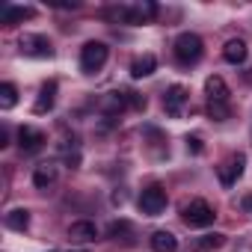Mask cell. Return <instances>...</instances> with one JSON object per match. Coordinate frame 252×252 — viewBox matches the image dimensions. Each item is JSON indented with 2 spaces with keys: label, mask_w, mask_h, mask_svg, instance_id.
<instances>
[{
  "label": "cell",
  "mask_w": 252,
  "mask_h": 252,
  "mask_svg": "<svg viewBox=\"0 0 252 252\" xmlns=\"http://www.w3.org/2000/svg\"><path fill=\"white\" fill-rule=\"evenodd\" d=\"M18 104V89L15 83H3L0 86V110H12Z\"/></svg>",
  "instance_id": "19"
},
{
  "label": "cell",
  "mask_w": 252,
  "mask_h": 252,
  "mask_svg": "<svg viewBox=\"0 0 252 252\" xmlns=\"http://www.w3.org/2000/svg\"><path fill=\"white\" fill-rule=\"evenodd\" d=\"M172 51H175V60H178L181 65H196V63L202 60V54H205V42H202L196 33H181V36L175 39Z\"/></svg>",
  "instance_id": "1"
},
{
  "label": "cell",
  "mask_w": 252,
  "mask_h": 252,
  "mask_svg": "<svg viewBox=\"0 0 252 252\" xmlns=\"http://www.w3.org/2000/svg\"><path fill=\"white\" fill-rule=\"evenodd\" d=\"M184 143H187V152H193V155H202V152H205V146H202V137H196V134H193V137H187Z\"/></svg>",
  "instance_id": "24"
},
{
  "label": "cell",
  "mask_w": 252,
  "mask_h": 252,
  "mask_svg": "<svg viewBox=\"0 0 252 252\" xmlns=\"http://www.w3.org/2000/svg\"><path fill=\"white\" fill-rule=\"evenodd\" d=\"M54 104H57V83L54 80H48L42 89H39V98H36V104H33V113H51L54 110Z\"/></svg>",
  "instance_id": "11"
},
{
  "label": "cell",
  "mask_w": 252,
  "mask_h": 252,
  "mask_svg": "<svg viewBox=\"0 0 252 252\" xmlns=\"http://www.w3.org/2000/svg\"><path fill=\"white\" fill-rule=\"evenodd\" d=\"M246 57H249V48H246L243 39H228L225 42V48H222V60L225 63L240 65V63H246Z\"/></svg>",
  "instance_id": "9"
},
{
  "label": "cell",
  "mask_w": 252,
  "mask_h": 252,
  "mask_svg": "<svg viewBox=\"0 0 252 252\" xmlns=\"http://www.w3.org/2000/svg\"><path fill=\"white\" fill-rule=\"evenodd\" d=\"M181 217H184V222H187L190 228H208V225H214V220H217L214 208H211L205 199L187 202V205L181 208Z\"/></svg>",
  "instance_id": "2"
},
{
  "label": "cell",
  "mask_w": 252,
  "mask_h": 252,
  "mask_svg": "<svg viewBox=\"0 0 252 252\" xmlns=\"http://www.w3.org/2000/svg\"><path fill=\"white\" fill-rule=\"evenodd\" d=\"M243 169H246V155H228L220 166H217V175H220V184L222 187H234L237 184V178L243 175Z\"/></svg>",
  "instance_id": "6"
},
{
  "label": "cell",
  "mask_w": 252,
  "mask_h": 252,
  "mask_svg": "<svg viewBox=\"0 0 252 252\" xmlns=\"http://www.w3.org/2000/svg\"><path fill=\"white\" fill-rule=\"evenodd\" d=\"M225 243V234H205L196 240V249H220Z\"/></svg>",
  "instance_id": "22"
},
{
  "label": "cell",
  "mask_w": 252,
  "mask_h": 252,
  "mask_svg": "<svg viewBox=\"0 0 252 252\" xmlns=\"http://www.w3.org/2000/svg\"><path fill=\"white\" fill-rule=\"evenodd\" d=\"M187 101H190V92H187V86H181V83H172V86L166 89V95H163V107H166V113H169L172 119H178V116L187 110Z\"/></svg>",
  "instance_id": "7"
},
{
  "label": "cell",
  "mask_w": 252,
  "mask_h": 252,
  "mask_svg": "<svg viewBox=\"0 0 252 252\" xmlns=\"http://www.w3.org/2000/svg\"><path fill=\"white\" fill-rule=\"evenodd\" d=\"M57 181V163H39L36 169H33V184L39 187V190H48L51 184Z\"/></svg>",
  "instance_id": "15"
},
{
  "label": "cell",
  "mask_w": 252,
  "mask_h": 252,
  "mask_svg": "<svg viewBox=\"0 0 252 252\" xmlns=\"http://www.w3.org/2000/svg\"><path fill=\"white\" fill-rule=\"evenodd\" d=\"M205 95H208V101L228 104V83H225L220 74H211V77L205 80Z\"/></svg>",
  "instance_id": "10"
},
{
  "label": "cell",
  "mask_w": 252,
  "mask_h": 252,
  "mask_svg": "<svg viewBox=\"0 0 252 252\" xmlns=\"http://www.w3.org/2000/svg\"><path fill=\"white\" fill-rule=\"evenodd\" d=\"M107 57H110V48H107L104 42H86V45L80 48V68H83L86 74H95V71L104 68Z\"/></svg>",
  "instance_id": "4"
},
{
  "label": "cell",
  "mask_w": 252,
  "mask_h": 252,
  "mask_svg": "<svg viewBox=\"0 0 252 252\" xmlns=\"http://www.w3.org/2000/svg\"><path fill=\"white\" fill-rule=\"evenodd\" d=\"M152 249L155 252H178V237L166 228H158L152 234Z\"/></svg>",
  "instance_id": "16"
},
{
  "label": "cell",
  "mask_w": 252,
  "mask_h": 252,
  "mask_svg": "<svg viewBox=\"0 0 252 252\" xmlns=\"http://www.w3.org/2000/svg\"><path fill=\"white\" fill-rule=\"evenodd\" d=\"M134 231V225L128 222V220H113L110 225H107V234L110 237H125V234H131Z\"/></svg>",
  "instance_id": "21"
},
{
  "label": "cell",
  "mask_w": 252,
  "mask_h": 252,
  "mask_svg": "<svg viewBox=\"0 0 252 252\" xmlns=\"http://www.w3.org/2000/svg\"><path fill=\"white\" fill-rule=\"evenodd\" d=\"M128 104H131L134 110H146V98H143L140 92H134V89H128Z\"/></svg>",
  "instance_id": "23"
},
{
  "label": "cell",
  "mask_w": 252,
  "mask_h": 252,
  "mask_svg": "<svg viewBox=\"0 0 252 252\" xmlns=\"http://www.w3.org/2000/svg\"><path fill=\"white\" fill-rule=\"evenodd\" d=\"M18 146L24 155H36L45 149V134L39 128H33V125H24V128H18Z\"/></svg>",
  "instance_id": "8"
},
{
  "label": "cell",
  "mask_w": 252,
  "mask_h": 252,
  "mask_svg": "<svg viewBox=\"0 0 252 252\" xmlns=\"http://www.w3.org/2000/svg\"><path fill=\"white\" fill-rule=\"evenodd\" d=\"M68 237H71L74 243H89V240H95V237H98V225H95V222H89V220H77V222H71Z\"/></svg>",
  "instance_id": "12"
},
{
  "label": "cell",
  "mask_w": 252,
  "mask_h": 252,
  "mask_svg": "<svg viewBox=\"0 0 252 252\" xmlns=\"http://www.w3.org/2000/svg\"><path fill=\"white\" fill-rule=\"evenodd\" d=\"M18 51H21L24 57H33V60H48V57H54V45H51V39L42 36V33H24V36L18 39Z\"/></svg>",
  "instance_id": "3"
},
{
  "label": "cell",
  "mask_w": 252,
  "mask_h": 252,
  "mask_svg": "<svg viewBox=\"0 0 252 252\" xmlns=\"http://www.w3.org/2000/svg\"><path fill=\"white\" fill-rule=\"evenodd\" d=\"M3 222H6V228H12V231H24V228L30 225V211H27V208H12V211L3 217Z\"/></svg>",
  "instance_id": "17"
},
{
  "label": "cell",
  "mask_w": 252,
  "mask_h": 252,
  "mask_svg": "<svg viewBox=\"0 0 252 252\" xmlns=\"http://www.w3.org/2000/svg\"><path fill=\"white\" fill-rule=\"evenodd\" d=\"M208 116H211L214 122H225V119L231 116V107H228V104H220V101H208Z\"/></svg>",
  "instance_id": "20"
},
{
  "label": "cell",
  "mask_w": 252,
  "mask_h": 252,
  "mask_svg": "<svg viewBox=\"0 0 252 252\" xmlns=\"http://www.w3.org/2000/svg\"><path fill=\"white\" fill-rule=\"evenodd\" d=\"M166 190L160 187V184H152V187H146L143 193H140V211L146 214V217H160L163 211H166Z\"/></svg>",
  "instance_id": "5"
},
{
  "label": "cell",
  "mask_w": 252,
  "mask_h": 252,
  "mask_svg": "<svg viewBox=\"0 0 252 252\" xmlns=\"http://www.w3.org/2000/svg\"><path fill=\"white\" fill-rule=\"evenodd\" d=\"M51 252H54V249H51Z\"/></svg>",
  "instance_id": "27"
},
{
  "label": "cell",
  "mask_w": 252,
  "mask_h": 252,
  "mask_svg": "<svg viewBox=\"0 0 252 252\" xmlns=\"http://www.w3.org/2000/svg\"><path fill=\"white\" fill-rule=\"evenodd\" d=\"M155 15H158V6H155V3H149V0L128 6V24H146V21H152Z\"/></svg>",
  "instance_id": "13"
},
{
  "label": "cell",
  "mask_w": 252,
  "mask_h": 252,
  "mask_svg": "<svg viewBox=\"0 0 252 252\" xmlns=\"http://www.w3.org/2000/svg\"><path fill=\"white\" fill-rule=\"evenodd\" d=\"M243 208H246V211H249V214H252V193H249V196H246V199H243Z\"/></svg>",
  "instance_id": "26"
},
{
  "label": "cell",
  "mask_w": 252,
  "mask_h": 252,
  "mask_svg": "<svg viewBox=\"0 0 252 252\" xmlns=\"http://www.w3.org/2000/svg\"><path fill=\"white\" fill-rule=\"evenodd\" d=\"M3 21L6 24H15V21H27V18H33L36 15V9L33 6H3Z\"/></svg>",
  "instance_id": "18"
},
{
  "label": "cell",
  "mask_w": 252,
  "mask_h": 252,
  "mask_svg": "<svg viewBox=\"0 0 252 252\" xmlns=\"http://www.w3.org/2000/svg\"><path fill=\"white\" fill-rule=\"evenodd\" d=\"M155 68H158V57H155V54H143V57H137V60L131 63V77H134V80L149 77V74H155Z\"/></svg>",
  "instance_id": "14"
},
{
  "label": "cell",
  "mask_w": 252,
  "mask_h": 252,
  "mask_svg": "<svg viewBox=\"0 0 252 252\" xmlns=\"http://www.w3.org/2000/svg\"><path fill=\"white\" fill-rule=\"evenodd\" d=\"M6 146H9V131L0 128V149H6Z\"/></svg>",
  "instance_id": "25"
}]
</instances>
